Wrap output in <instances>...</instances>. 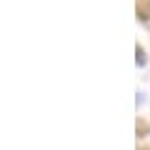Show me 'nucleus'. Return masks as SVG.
Returning a JSON list of instances; mask_svg holds the SVG:
<instances>
[{"label":"nucleus","mask_w":150,"mask_h":150,"mask_svg":"<svg viewBox=\"0 0 150 150\" xmlns=\"http://www.w3.org/2000/svg\"><path fill=\"white\" fill-rule=\"evenodd\" d=\"M140 18H143V20H145V18H150V0L145 3V8H143V10H140Z\"/></svg>","instance_id":"1"}]
</instances>
